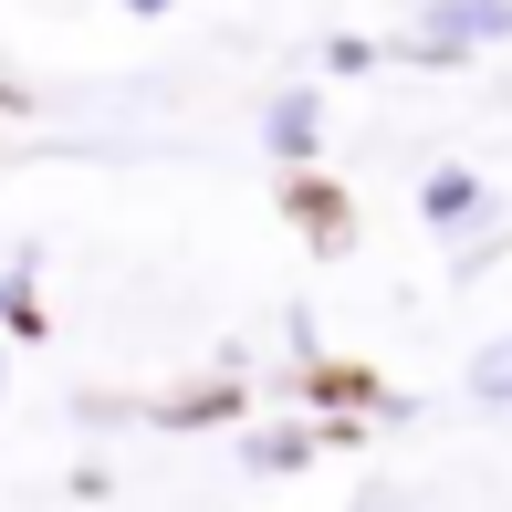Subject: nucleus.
<instances>
[{
	"label": "nucleus",
	"mask_w": 512,
	"mask_h": 512,
	"mask_svg": "<svg viewBox=\"0 0 512 512\" xmlns=\"http://www.w3.org/2000/svg\"><path fill=\"white\" fill-rule=\"evenodd\" d=\"M272 147H283L293 168L314 157V95H283V105H272Z\"/></svg>",
	"instance_id": "6"
},
{
	"label": "nucleus",
	"mask_w": 512,
	"mask_h": 512,
	"mask_svg": "<svg viewBox=\"0 0 512 512\" xmlns=\"http://www.w3.org/2000/svg\"><path fill=\"white\" fill-rule=\"evenodd\" d=\"M251 408V387H241V366H230V377H209V387H178V398H157L147 418L157 429H220V418H241Z\"/></svg>",
	"instance_id": "3"
},
{
	"label": "nucleus",
	"mask_w": 512,
	"mask_h": 512,
	"mask_svg": "<svg viewBox=\"0 0 512 512\" xmlns=\"http://www.w3.org/2000/svg\"><path fill=\"white\" fill-rule=\"evenodd\" d=\"M471 387H481V398H512V345H502V356H481V366H471Z\"/></svg>",
	"instance_id": "8"
},
{
	"label": "nucleus",
	"mask_w": 512,
	"mask_h": 512,
	"mask_svg": "<svg viewBox=\"0 0 512 512\" xmlns=\"http://www.w3.org/2000/svg\"><path fill=\"white\" fill-rule=\"evenodd\" d=\"M136 11H168V0H136Z\"/></svg>",
	"instance_id": "10"
},
{
	"label": "nucleus",
	"mask_w": 512,
	"mask_h": 512,
	"mask_svg": "<svg viewBox=\"0 0 512 512\" xmlns=\"http://www.w3.org/2000/svg\"><path fill=\"white\" fill-rule=\"evenodd\" d=\"M283 209H293V230H304L314 251H356V209H345V189H335V178L283 168Z\"/></svg>",
	"instance_id": "1"
},
{
	"label": "nucleus",
	"mask_w": 512,
	"mask_h": 512,
	"mask_svg": "<svg viewBox=\"0 0 512 512\" xmlns=\"http://www.w3.org/2000/svg\"><path fill=\"white\" fill-rule=\"evenodd\" d=\"M314 418H283V429H251L241 439V460H251V471H304V460H314Z\"/></svg>",
	"instance_id": "4"
},
{
	"label": "nucleus",
	"mask_w": 512,
	"mask_h": 512,
	"mask_svg": "<svg viewBox=\"0 0 512 512\" xmlns=\"http://www.w3.org/2000/svg\"><path fill=\"white\" fill-rule=\"evenodd\" d=\"M0 324H11L21 345H32V335H53V324H42V304H32V262H11V272H0Z\"/></svg>",
	"instance_id": "5"
},
{
	"label": "nucleus",
	"mask_w": 512,
	"mask_h": 512,
	"mask_svg": "<svg viewBox=\"0 0 512 512\" xmlns=\"http://www.w3.org/2000/svg\"><path fill=\"white\" fill-rule=\"evenodd\" d=\"M0 105H11V115H21V105H32V84H11V74H0Z\"/></svg>",
	"instance_id": "9"
},
{
	"label": "nucleus",
	"mask_w": 512,
	"mask_h": 512,
	"mask_svg": "<svg viewBox=\"0 0 512 512\" xmlns=\"http://www.w3.org/2000/svg\"><path fill=\"white\" fill-rule=\"evenodd\" d=\"M293 387H304L314 408H345V418H408V398H387L366 366H335V356H304V377H293Z\"/></svg>",
	"instance_id": "2"
},
{
	"label": "nucleus",
	"mask_w": 512,
	"mask_h": 512,
	"mask_svg": "<svg viewBox=\"0 0 512 512\" xmlns=\"http://www.w3.org/2000/svg\"><path fill=\"white\" fill-rule=\"evenodd\" d=\"M471 209H481V189H471L460 168H439V178H429V220H471Z\"/></svg>",
	"instance_id": "7"
}]
</instances>
